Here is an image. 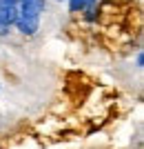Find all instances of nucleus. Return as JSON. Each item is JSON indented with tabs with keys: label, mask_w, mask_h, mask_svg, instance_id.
I'll return each instance as SVG.
<instances>
[{
	"label": "nucleus",
	"mask_w": 144,
	"mask_h": 149,
	"mask_svg": "<svg viewBox=\"0 0 144 149\" xmlns=\"http://www.w3.org/2000/svg\"><path fill=\"white\" fill-rule=\"evenodd\" d=\"M142 65H144V56H142V54H138V67H142Z\"/></svg>",
	"instance_id": "20e7f679"
},
{
	"label": "nucleus",
	"mask_w": 144,
	"mask_h": 149,
	"mask_svg": "<svg viewBox=\"0 0 144 149\" xmlns=\"http://www.w3.org/2000/svg\"><path fill=\"white\" fill-rule=\"evenodd\" d=\"M42 11H44V0H22L18 5V16H16V27L20 33L33 36L40 27Z\"/></svg>",
	"instance_id": "f257e3e1"
},
{
	"label": "nucleus",
	"mask_w": 144,
	"mask_h": 149,
	"mask_svg": "<svg viewBox=\"0 0 144 149\" xmlns=\"http://www.w3.org/2000/svg\"><path fill=\"white\" fill-rule=\"evenodd\" d=\"M18 2L16 0H0V33H7L9 27L16 25Z\"/></svg>",
	"instance_id": "f03ea898"
},
{
	"label": "nucleus",
	"mask_w": 144,
	"mask_h": 149,
	"mask_svg": "<svg viewBox=\"0 0 144 149\" xmlns=\"http://www.w3.org/2000/svg\"><path fill=\"white\" fill-rule=\"evenodd\" d=\"M93 2L91 0H69V7H71V11L73 13H80V11H84L87 7H91Z\"/></svg>",
	"instance_id": "7ed1b4c3"
}]
</instances>
